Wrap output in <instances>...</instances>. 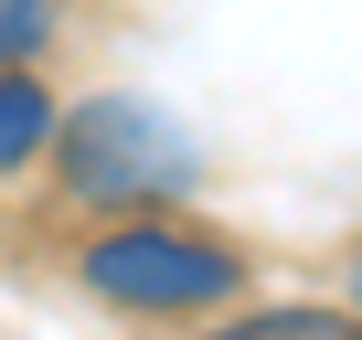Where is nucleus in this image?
<instances>
[{"label":"nucleus","instance_id":"3","mask_svg":"<svg viewBox=\"0 0 362 340\" xmlns=\"http://www.w3.org/2000/svg\"><path fill=\"white\" fill-rule=\"evenodd\" d=\"M54 128H64L54 85H43L33 64H0V181H11V170H33V159L54 149Z\"/></svg>","mask_w":362,"mask_h":340},{"label":"nucleus","instance_id":"2","mask_svg":"<svg viewBox=\"0 0 362 340\" xmlns=\"http://www.w3.org/2000/svg\"><path fill=\"white\" fill-rule=\"evenodd\" d=\"M54 159H64V192L96 202V213H149L170 192L203 181V149L181 138L170 117H149L139 96H96L54 128Z\"/></svg>","mask_w":362,"mask_h":340},{"label":"nucleus","instance_id":"4","mask_svg":"<svg viewBox=\"0 0 362 340\" xmlns=\"http://www.w3.org/2000/svg\"><path fill=\"white\" fill-rule=\"evenodd\" d=\"M214 340H362V319L351 308H256V319H235Z\"/></svg>","mask_w":362,"mask_h":340},{"label":"nucleus","instance_id":"1","mask_svg":"<svg viewBox=\"0 0 362 340\" xmlns=\"http://www.w3.org/2000/svg\"><path fill=\"white\" fill-rule=\"evenodd\" d=\"M75 277H86L107 308H139V319H192V308H224V298L245 287V255H235V245H214V234H192V224L117 213V224L75 255Z\"/></svg>","mask_w":362,"mask_h":340},{"label":"nucleus","instance_id":"5","mask_svg":"<svg viewBox=\"0 0 362 340\" xmlns=\"http://www.w3.org/2000/svg\"><path fill=\"white\" fill-rule=\"evenodd\" d=\"M54 32H64V0H0V64H43Z\"/></svg>","mask_w":362,"mask_h":340}]
</instances>
